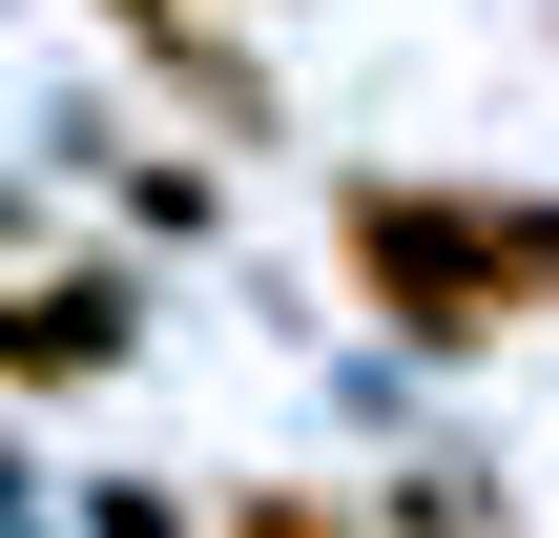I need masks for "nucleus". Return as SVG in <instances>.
Here are the masks:
<instances>
[{
	"instance_id": "nucleus-1",
	"label": "nucleus",
	"mask_w": 559,
	"mask_h": 538,
	"mask_svg": "<svg viewBox=\"0 0 559 538\" xmlns=\"http://www.w3.org/2000/svg\"><path fill=\"white\" fill-rule=\"evenodd\" d=\"M353 249H373V290L436 332V352H477V332H519L559 311V207H477V187H373L353 207Z\"/></svg>"
},
{
	"instance_id": "nucleus-2",
	"label": "nucleus",
	"mask_w": 559,
	"mask_h": 538,
	"mask_svg": "<svg viewBox=\"0 0 559 538\" xmlns=\"http://www.w3.org/2000/svg\"><path fill=\"white\" fill-rule=\"evenodd\" d=\"M249 538H332V518H311V498H249Z\"/></svg>"
}]
</instances>
